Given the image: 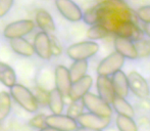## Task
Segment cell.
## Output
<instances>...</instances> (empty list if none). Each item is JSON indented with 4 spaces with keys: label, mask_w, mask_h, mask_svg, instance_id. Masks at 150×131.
<instances>
[{
    "label": "cell",
    "mask_w": 150,
    "mask_h": 131,
    "mask_svg": "<svg viewBox=\"0 0 150 131\" xmlns=\"http://www.w3.org/2000/svg\"><path fill=\"white\" fill-rule=\"evenodd\" d=\"M100 7V22L110 34H115L117 28L125 21L137 22L136 12L124 0H102L98 3Z\"/></svg>",
    "instance_id": "1"
},
{
    "label": "cell",
    "mask_w": 150,
    "mask_h": 131,
    "mask_svg": "<svg viewBox=\"0 0 150 131\" xmlns=\"http://www.w3.org/2000/svg\"><path fill=\"white\" fill-rule=\"evenodd\" d=\"M9 94L11 98L22 107L28 113L34 114L39 109V103H37L33 92L28 87L22 84H14L12 87L9 88Z\"/></svg>",
    "instance_id": "2"
},
{
    "label": "cell",
    "mask_w": 150,
    "mask_h": 131,
    "mask_svg": "<svg viewBox=\"0 0 150 131\" xmlns=\"http://www.w3.org/2000/svg\"><path fill=\"white\" fill-rule=\"evenodd\" d=\"M99 51V44L95 41H82L69 45L67 54L71 60L88 61Z\"/></svg>",
    "instance_id": "3"
},
{
    "label": "cell",
    "mask_w": 150,
    "mask_h": 131,
    "mask_svg": "<svg viewBox=\"0 0 150 131\" xmlns=\"http://www.w3.org/2000/svg\"><path fill=\"white\" fill-rule=\"evenodd\" d=\"M82 103L84 108L87 110L89 113L95 114V115L101 116V117L111 118L112 116V108L109 103L104 101L98 95L94 93L88 92L87 94L83 96Z\"/></svg>",
    "instance_id": "4"
},
{
    "label": "cell",
    "mask_w": 150,
    "mask_h": 131,
    "mask_svg": "<svg viewBox=\"0 0 150 131\" xmlns=\"http://www.w3.org/2000/svg\"><path fill=\"white\" fill-rule=\"evenodd\" d=\"M36 28L35 22L32 20H20L8 24L3 30V36L8 40L24 38L33 32Z\"/></svg>",
    "instance_id": "5"
},
{
    "label": "cell",
    "mask_w": 150,
    "mask_h": 131,
    "mask_svg": "<svg viewBox=\"0 0 150 131\" xmlns=\"http://www.w3.org/2000/svg\"><path fill=\"white\" fill-rule=\"evenodd\" d=\"M125 60L117 51L111 52L110 54L104 58L97 67V74L98 76H105L110 77L117 71H120L125 65Z\"/></svg>",
    "instance_id": "6"
},
{
    "label": "cell",
    "mask_w": 150,
    "mask_h": 131,
    "mask_svg": "<svg viewBox=\"0 0 150 131\" xmlns=\"http://www.w3.org/2000/svg\"><path fill=\"white\" fill-rule=\"evenodd\" d=\"M129 83V89L134 95L141 99L148 98L150 95V87L148 82L140 73L133 71L127 75Z\"/></svg>",
    "instance_id": "7"
},
{
    "label": "cell",
    "mask_w": 150,
    "mask_h": 131,
    "mask_svg": "<svg viewBox=\"0 0 150 131\" xmlns=\"http://www.w3.org/2000/svg\"><path fill=\"white\" fill-rule=\"evenodd\" d=\"M34 51L41 60L49 61L53 56L52 52V44H51V37L49 34L40 31L36 34L34 38L33 43Z\"/></svg>",
    "instance_id": "8"
},
{
    "label": "cell",
    "mask_w": 150,
    "mask_h": 131,
    "mask_svg": "<svg viewBox=\"0 0 150 131\" xmlns=\"http://www.w3.org/2000/svg\"><path fill=\"white\" fill-rule=\"evenodd\" d=\"M55 6L65 20L71 23L82 21L83 11L80 6L73 0H55Z\"/></svg>",
    "instance_id": "9"
},
{
    "label": "cell",
    "mask_w": 150,
    "mask_h": 131,
    "mask_svg": "<svg viewBox=\"0 0 150 131\" xmlns=\"http://www.w3.org/2000/svg\"><path fill=\"white\" fill-rule=\"evenodd\" d=\"M77 123L80 127L90 128L95 130H104L109 126L111 122V118L101 117L92 113H83L77 118Z\"/></svg>",
    "instance_id": "10"
},
{
    "label": "cell",
    "mask_w": 150,
    "mask_h": 131,
    "mask_svg": "<svg viewBox=\"0 0 150 131\" xmlns=\"http://www.w3.org/2000/svg\"><path fill=\"white\" fill-rule=\"evenodd\" d=\"M46 126L54 128L58 131H76L79 126L75 119L67 115H49L46 116Z\"/></svg>",
    "instance_id": "11"
},
{
    "label": "cell",
    "mask_w": 150,
    "mask_h": 131,
    "mask_svg": "<svg viewBox=\"0 0 150 131\" xmlns=\"http://www.w3.org/2000/svg\"><path fill=\"white\" fill-rule=\"evenodd\" d=\"M93 85V78L90 75H86L78 81L73 82L71 89L69 91V98L71 101L81 100L85 94L90 92V89Z\"/></svg>",
    "instance_id": "12"
},
{
    "label": "cell",
    "mask_w": 150,
    "mask_h": 131,
    "mask_svg": "<svg viewBox=\"0 0 150 131\" xmlns=\"http://www.w3.org/2000/svg\"><path fill=\"white\" fill-rule=\"evenodd\" d=\"M115 35L120 37H125L132 40L133 42L142 40L144 37V33L138 26L137 22L134 21H125L119 26Z\"/></svg>",
    "instance_id": "13"
},
{
    "label": "cell",
    "mask_w": 150,
    "mask_h": 131,
    "mask_svg": "<svg viewBox=\"0 0 150 131\" xmlns=\"http://www.w3.org/2000/svg\"><path fill=\"white\" fill-rule=\"evenodd\" d=\"M54 80H55V88L62 94L63 96H67L71 86V80L69 76V72L65 66H56L54 71Z\"/></svg>",
    "instance_id": "14"
},
{
    "label": "cell",
    "mask_w": 150,
    "mask_h": 131,
    "mask_svg": "<svg viewBox=\"0 0 150 131\" xmlns=\"http://www.w3.org/2000/svg\"><path fill=\"white\" fill-rule=\"evenodd\" d=\"M113 46L117 53H120L122 58L128 60H136L138 58V52L135 47V43L132 40L125 37L117 36L113 41Z\"/></svg>",
    "instance_id": "15"
},
{
    "label": "cell",
    "mask_w": 150,
    "mask_h": 131,
    "mask_svg": "<svg viewBox=\"0 0 150 131\" xmlns=\"http://www.w3.org/2000/svg\"><path fill=\"white\" fill-rule=\"evenodd\" d=\"M96 88L98 92V96L102 98L107 103L111 105L113 98H115V90L112 87L110 77H105V76H97L96 79Z\"/></svg>",
    "instance_id": "16"
},
{
    "label": "cell",
    "mask_w": 150,
    "mask_h": 131,
    "mask_svg": "<svg viewBox=\"0 0 150 131\" xmlns=\"http://www.w3.org/2000/svg\"><path fill=\"white\" fill-rule=\"evenodd\" d=\"M111 83H112V87L115 90V96L119 98H128L129 92V83H128V77L127 74L124 71H117V73H115L110 78Z\"/></svg>",
    "instance_id": "17"
},
{
    "label": "cell",
    "mask_w": 150,
    "mask_h": 131,
    "mask_svg": "<svg viewBox=\"0 0 150 131\" xmlns=\"http://www.w3.org/2000/svg\"><path fill=\"white\" fill-rule=\"evenodd\" d=\"M35 25L43 32L47 34L54 33L56 30L55 22L52 16L45 9H39L35 16Z\"/></svg>",
    "instance_id": "18"
},
{
    "label": "cell",
    "mask_w": 150,
    "mask_h": 131,
    "mask_svg": "<svg viewBox=\"0 0 150 131\" xmlns=\"http://www.w3.org/2000/svg\"><path fill=\"white\" fill-rule=\"evenodd\" d=\"M9 45L12 51L24 58H32L35 54L33 44L25 38H16L9 40Z\"/></svg>",
    "instance_id": "19"
},
{
    "label": "cell",
    "mask_w": 150,
    "mask_h": 131,
    "mask_svg": "<svg viewBox=\"0 0 150 131\" xmlns=\"http://www.w3.org/2000/svg\"><path fill=\"white\" fill-rule=\"evenodd\" d=\"M47 105L53 115L62 114L64 110V96L56 88H53L52 90H50L48 94Z\"/></svg>",
    "instance_id": "20"
},
{
    "label": "cell",
    "mask_w": 150,
    "mask_h": 131,
    "mask_svg": "<svg viewBox=\"0 0 150 131\" xmlns=\"http://www.w3.org/2000/svg\"><path fill=\"white\" fill-rule=\"evenodd\" d=\"M0 83L10 88L16 84V74L9 65L0 62Z\"/></svg>",
    "instance_id": "21"
},
{
    "label": "cell",
    "mask_w": 150,
    "mask_h": 131,
    "mask_svg": "<svg viewBox=\"0 0 150 131\" xmlns=\"http://www.w3.org/2000/svg\"><path fill=\"white\" fill-rule=\"evenodd\" d=\"M110 105H112L111 108L117 112V115H122V116H127V117H132V118L135 116L134 108H133V105H131L126 98L115 96V98H113Z\"/></svg>",
    "instance_id": "22"
},
{
    "label": "cell",
    "mask_w": 150,
    "mask_h": 131,
    "mask_svg": "<svg viewBox=\"0 0 150 131\" xmlns=\"http://www.w3.org/2000/svg\"><path fill=\"white\" fill-rule=\"evenodd\" d=\"M88 67H89L88 61H75L69 69L71 82L78 81L79 79L87 75Z\"/></svg>",
    "instance_id": "23"
},
{
    "label": "cell",
    "mask_w": 150,
    "mask_h": 131,
    "mask_svg": "<svg viewBox=\"0 0 150 131\" xmlns=\"http://www.w3.org/2000/svg\"><path fill=\"white\" fill-rule=\"evenodd\" d=\"M11 99L9 92H0V122L4 121L9 116L11 111Z\"/></svg>",
    "instance_id": "24"
},
{
    "label": "cell",
    "mask_w": 150,
    "mask_h": 131,
    "mask_svg": "<svg viewBox=\"0 0 150 131\" xmlns=\"http://www.w3.org/2000/svg\"><path fill=\"white\" fill-rule=\"evenodd\" d=\"M115 124L120 131H138V126L132 117L117 115L115 118Z\"/></svg>",
    "instance_id": "25"
},
{
    "label": "cell",
    "mask_w": 150,
    "mask_h": 131,
    "mask_svg": "<svg viewBox=\"0 0 150 131\" xmlns=\"http://www.w3.org/2000/svg\"><path fill=\"white\" fill-rule=\"evenodd\" d=\"M82 20L84 21L85 24L89 25L90 27L99 24V22H100V7L98 4L88 8L83 14Z\"/></svg>",
    "instance_id": "26"
},
{
    "label": "cell",
    "mask_w": 150,
    "mask_h": 131,
    "mask_svg": "<svg viewBox=\"0 0 150 131\" xmlns=\"http://www.w3.org/2000/svg\"><path fill=\"white\" fill-rule=\"evenodd\" d=\"M87 38L91 41H95V40H100V39H104L107 36L111 35L102 25L97 24L94 26H91L87 31Z\"/></svg>",
    "instance_id": "27"
},
{
    "label": "cell",
    "mask_w": 150,
    "mask_h": 131,
    "mask_svg": "<svg viewBox=\"0 0 150 131\" xmlns=\"http://www.w3.org/2000/svg\"><path fill=\"white\" fill-rule=\"evenodd\" d=\"M84 109H85V108H84V105H83V103H82V99L81 100L71 101L69 109H67V115L69 116V117L73 118V119L77 120V118L84 113Z\"/></svg>",
    "instance_id": "28"
},
{
    "label": "cell",
    "mask_w": 150,
    "mask_h": 131,
    "mask_svg": "<svg viewBox=\"0 0 150 131\" xmlns=\"http://www.w3.org/2000/svg\"><path fill=\"white\" fill-rule=\"evenodd\" d=\"M138 52V58H146L150 56V40H139L134 42Z\"/></svg>",
    "instance_id": "29"
},
{
    "label": "cell",
    "mask_w": 150,
    "mask_h": 131,
    "mask_svg": "<svg viewBox=\"0 0 150 131\" xmlns=\"http://www.w3.org/2000/svg\"><path fill=\"white\" fill-rule=\"evenodd\" d=\"M33 94H34V96H35L38 103H40V105H47L49 91H47V90L43 89V88H41V87H36Z\"/></svg>",
    "instance_id": "30"
},
{
    "label": "cell",
    "mask_w": 150,
    "mask_h": 131,
    "mask_svg": "<svg viewBox=\"0 0 150 131\" xmlns=\"http://www.w3.org/2000/svg\"><path fill=\"white\" fill-rule=\"evenodd\" d=\"M46 116L44 114H38V115L34 116L33 118L29 121V125L31 127L35 128V129H42V128L46 127Z\"/></svg>",
    "instance_id": "31"
},
{
    "label": "cell",
    "mask_w": 150,
    "mask_h": 131,
    "mask_svg": "<svg viewBox=\"0 0 150 131\" xmlns=\"http://www.w3.org/2000/svg\"><path fill=\"white\" fill-rule=\"evenodd\" d=\"M136 16L143 23H150V5L141 6L137 9Z\"/></svg>",
    "instance_id": "32"
},
{
    "label": "cell",
    "mask_w": 150,
    "mask_h": 131,
    "mask_svg": "<svg viewBox=\"0 0 150 131\" xmlns=\"http://www.w3.org/2000/svg\"><path fill=\"white\" fill-rule=\"evenodd\" d=\"M14 0H0V19L4 18L10 11Z\"/></svg>",
    "instance_id": "33"
},
{
    "label": "cell",
    "mask_w": 150,
    "mask_h": 131,
    "mask_svg": "<svg viewBox=\"0 0 150 131\" xmlns=\"http://www.w3.org/2000/svg\"><path fill=\"white\" fill-rule=\"evenodd\" d=\"M142 31L144 33V35H146L147 37L150 38V23H144Z\"/></svg>",
    "instance_id": "34"
},
{
    "label": "cell",
    "mask_w": 150,
    "mask_h": 131,
    "mask_svg": "<svg viewBox=\"0 0 150 131\" xmlns=\"http://www.w3.org/2000/svg\"><path fill=\"white\" fill-rule=\"evenodd\" d=\"M76 131H102V130H95V129H90V128H85V127H78Z\"/></svg>",
    "instance_id": "35"
},
{
    "label": "cell",
    "mask_w": 150,
    "mask_h": 131,
    "mask_svg": "<svg viewBox=\"0 0 150 131\" xmlns=\"http://www.w3.org/2000/svg\"><path fill=\"white\" fill-rule=\"evenodd\" d=\"M39 131H58L56 129H54V128H51V127H48V126H46V127L42 128V129H40Z\"/></svg>",
    "instance_id": "36"
}]
</instances>
